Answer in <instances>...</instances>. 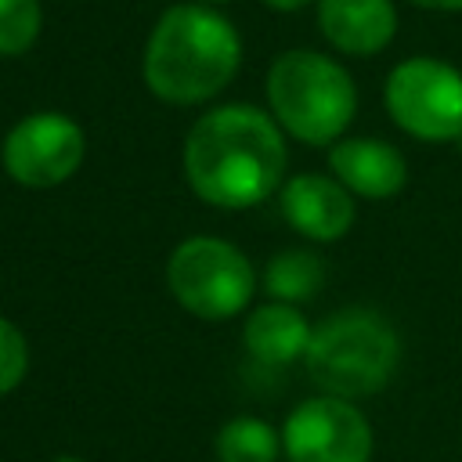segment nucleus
I'll return each instance as SVG.
<instances>
[{"label": "nucleus", "mask_w": 462, "mask_h": 462, "mask_svg": "<svg viewBox=\"0 0 462 462\" xmlns=\"http://www.w3.org/2000/svg\"><path fill=\"white\" fill-rule=\"evenodd\" d=\"M318 29L343 54H379L397 32L390 0H318Z\"/></svg>", "instance_id": "obj_11"}, {"label": "nucleus", "mask_w": 462, "mask_h": 462, "mask_svg": "<svg viewBox=\"0 0 462 462\" xmlns=\"http://www.w3.org/2000/svg\"><path fill=\"white\" fill-rule=\"evenodd\" d=\"M54 462H83V458H76V455H58Z\"/></svg>", "instance_id": "obj_19"}, {"label": "nucleus", "mask_w": 462, "mask_h": 462, "mask_svg": "<svg viewBox=\"0 0 462 462\" xmlns=\"http://www.w3.org/2000/svg\"><path fill=\"white\" fill-rule=\"evenodd\" d=\"M267 105L303 144H336L357 112L350 72L318 51H285L267 69Z\"/></svg>", "instance_id": "obj_3"}, {"label": "nucleus", "mask_w": 462, "mask_h": 462, "mask_svg": "<svg viewBox=\"0 0 462 462\" xmlns=\"http://www.w3.org/2000/svg\"><path fill=\"white\" fill-rule=\"evenodd\" d=\"M166 285L173 300L202 318V321H227L245 310L256 292V274L249 256L209 235L184 238L166 260Z\"/></svg>", "instance_id": "obj_5"}, {"label": "nucleus", "mask_w": 462, "mask_h": 462, "mask_svg": "<svg viewBox=\"0 0 462 462\" xmlns=\"http://www.w3.org/2000/svg\"><path fill=\"white\" fill-rule=\"evenodd\" d=\"M278 202L289 227L310 242H336L354 224V195L336 177L300 173L282 184Z\"/></svg>", "instance_id": "obj_9"}, {"label": "nucleus", "mask_w": 462, "mask_h": 462, "mask_svg": "<svg viewBox=\"0 0 462 462\" xmlns=\"http://www.w3.org/2000/svg\"><path fill=\"white\" fill-rule=\"evenodd\" d=\"M415 7H426V11H462V0H408Z\"/></svg>", "instance_id": "obj_17"}, {"label": "nucleus", "mask_w": 462, "mask_h": 462, "mask_svg": "<svg viewBox=\"0 0 462 462\" xmlns=\"http://www.w3.org/2000/svg\"><path fill=\"white\" fill-rule=\"evenodd\" d=\"M43 25L40 0H0V54H25Z\"/></svg>", "instance_id": "obj_15"}, {"label": "nucleus", "mask_w": 462, "mask_h": 462, "mask_svg": "<svg viewBox=\"0 0 462 462\" xmlns=\"http://www.w3.org/2000/svg\"><path fill=\"white\" fill-rule=\"evenodd\" d=\"M325 285V267L318 253L307 249H285L278 256H271L267 271H263V289L274 303H307L318 296V289Z\"/></svg>", "instance_id": "obj_13"}, {"label": "nucleus", "mask_w": 462, "mask_h": 462, "mask_svg": "<svg viewBox=\"0 0 462 462\" xmlns=\"http://www.w3.org/2000/svg\"><path fill=\"white\" fill-rule=\"evenodd\" d=\"M386 112L419 141L462 137V72L437 58H408L386 79Z\"/></svg>", "instance_id": "obj_6"}, {"label": "nucleus", "mask_w": 462, "mask_h": 462, "mask_svg": "<svg viewBox=\"0 0 462 462\" xmlns=\"http://www.w3.org/2000/svg\"><path fill=\"white\" fill-rule=\"evenodd\" d=\"M285 173V141L274 116L253 105H220L184 137V180L217 209H249L274 195Z\"/></svg>", "instance_id": "obj_1"}, {"label": "nucleus", "mask_w": 462, "mask_h": 462, "mask_svg": "<svg viewBox=\"0 0 462 462\" xmlns=\"http://www.w3.org/2000/svg\"><path fill=\"white\" fill-rule=\"evenodd\" d=\"M238 61L242 40L224 14L202 4H177L144 43V83L166 105H199L235 79Z\"/></svg>", "instance_id": "obj_2"}, {"label": "nucleus", "mask_w": 462, "mask_h": 462, "mask_svg": "<svg viewBox=\"0 0 462 462\" xmlns=\"http://www.w3.org/2000/svg\"><path fill=\"white\" fill-rule=\"evenodd\" d=\"M267 7H274V11H300L303 4H310V0H263Z\"/></svg>", "instance_id": "obj_18"}, {"label": "nucleus", "mask_w": 462, "mask_h": 462, "mask_svg": "<svg viewBox=\"0 0 462 462\" xmlns=\"http://www.w3.org/2000/svg\"><path fill=\"white\" fill-rule=\"evenodd\" d=\"M397 357H401L397 332L390 328L386 318L365 307H350L325 318L310 332L303 354L314 386L343 401L379 393L393 379Z\"/></svg>", "instance_id": "obj_4"}, {"label": "nucleus", "mask_w": 462, "mask_h": 462, "mask_svg": "<svg viewBox=\"0 0 462 462\" xmlns=\"http://www.w3.org/2000/svg\"><path fill=\"white\" fill-rule=\"evenodd\" d=\"M310 325L303 321V314L292 303H263L245 318L242 328V343L245 350L263 361V365H289L296 357L307 354L310 343Z\"/></svg>", "instance_id": "obj_12"}, {"label": "nucleus", "mask_w": 462, "mask_h": 462, "mask_svg": "<svg viewBox=\"0 0 462 462\" xmlns=\"http://www.w3.org/2000/svg\"><path fill=\"white\" fill-rule=\"evenodd\" d=\"M332 177L361 199H390L408 180L404 155L379 137H343L328 152Z\"/></svg>", "instance_id": "obj_10"}, {"label": "nucleus", "mask_w": 462, "mask_h": 462, "mask_svg": "<svg viewBox=\"0 0 462 462\" xmlns=\"http://www.w3.org/2000/svg\"><path fill=\"white\" fill-rule=\"evenodd\" d=\"M209 4H224V0H209Z\"/></svg>", "instance_id": "obj_20"}, {"label": "nucleus", "mask_w": 462, "mask_h": 462, "mask_svg": "<svg viewBox=\"0 0 462 462\" xmlns=\"http://www.w3.org/2000/svg\"><path fill=\"white\" fill-rule=\"evenodd\" d=\"M282 451L289 462H368L372 426L350 401L321 393L289 411Z\"/></svg>", "instance_id": "obj_8"}, {"label": "nucleus", "mask_w": 462, "mask_h": 462, "mask_svg": "<svg viewBox=\"0 0 462 462\" xmlns=\"http://www.w3.org/2000/svg\"><path fill=\"white\" fill-rule=\"evenodd\" d=\"M29 372V346L14 321L0 314V397L11 393Z\"/></svg>", "instance_id": "obj_16"}, {"label": "nucleus", "mask_w": 462, "mask_h": 462, "mask_svg": "<svg viewBox=\"0 0 462 462\" xmlns=\"http://www.w3.org/2000/svg\"><path fill=\"white\" fill-rule=\"evenodd\" d=\"M83 152L87 141L76 119L61 112H32L7 130L0 162L4 173L22 188H54L79 170Z\"/></svg>", "instance_id": "obj_7"}, {"label": "nucleus", "mask_w": 462, "mask_h": 462, "mask_svg": "<svg viewBox=\"0 0 462 462\" xmlns=\"http://www.w3.org/2000/svg\"><path fill=\"white\" fill-rule=\"evenodd\" d=\"M282 451V433L256 415H238L220 426L217 433V458L220 462H274Z\"/></svg>", "instance_id": "obj_14"}]
</instances>
